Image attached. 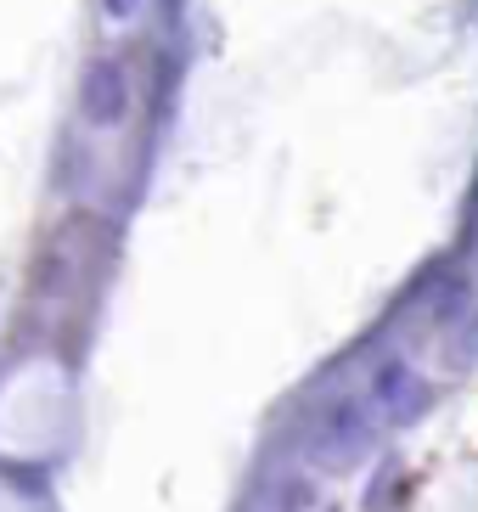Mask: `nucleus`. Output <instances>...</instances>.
Instances as JSON below:
<instances>
[]
</instances>
